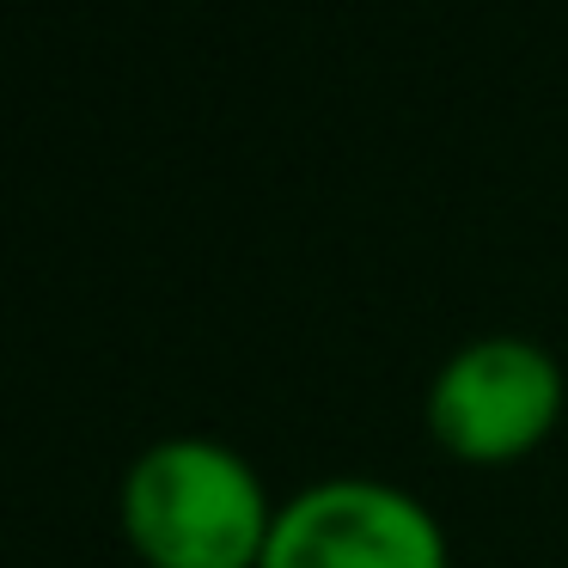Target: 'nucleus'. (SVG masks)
<instances>
[{
    "instance_id": "obj_1",
    "label": "nucleus",
    "mask_w": 568,
    "mask_h": 568,
    "mask_svg": "<svg viewBox=\"0 0 568 568\" xmlns=\"http://www.w3.org/2000/svg\"><path fill=\"white\" fill-rule=\"evenodd\" d=\"M275 507L257 465L209 434L153 440L116 489L123 538L148 568H257Z\"/></svg>"
},
{
    "instance_id": "obj_2",
    "label": "nucleus",
    "mask_w": 568,
    "mask_h": 568,
    "mask_svg": "<svg viewBox=\"0 0 568 568\" xmlns=\"http://www.w3.org/2000/svg\"><path fill=\"white\" fill-rule=\"evenodd\" d=\"M562 367L531 336H477L428 385V434L465 465H514L562 422Z\"/></svg>"
},
{
    "instance_id": "obj_3",
    "label": "nucleus",
    "mask_w": 568,
    "mask_h": 568,
    "mask_svg": "<svg viewBox=\"0 0 568 568\" xmlns=\"http://www.w3.org/2000/svg\"><path fill=\"white\" fill-rule=\"evenodd\" d=\"M257 568H446V531L397 483L324 477L275 507Z\"/></svg>"
}]
</instances>
